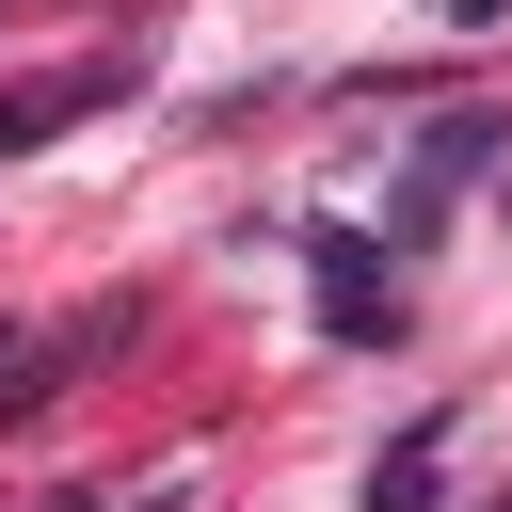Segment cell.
Listing matches in <instances>:
<instances>
[{
  "label": "cell",
  "instance_id": "obj_3",
  "mask_svg": "<svg viewBox=\"0 0 512 512\" xmlns=\"http://www.w3.org/2000/svg\"><path fill=\"white\" fill-rule=\"evenodd\" d=\"M432 480H448V416H416V432L368 464V512H432Z\"/></svg>",
  "mask_w": 512,
  "mask_h": 512
},
{
  "label": "cell",
  "instance_id": "obj_1",
  "mask_svg": "<svg viewBox=\"0 0 512 512\" xmlns=\"http://www.w3.org/2000/svg\"><path fill=\"white\" fill-rule=\"evenodd\" d=\"M480 160H496V128H480V112H448V128L416 144V192H400V224H384V240H432V208H448Z\"/></svg>",
  "mask_w": 512,
  "mask_h": 512
},
{
  "label": "cell",
  "instance_id": "obj_2",
  "mask_svg": "<svg viewBox=\"0 0 512 512\" xmlns=\"http://www.w3.org/2000/svg\"><path fill=\"white\" fill-rule=\"evenodd\" d=\"M320 320L336 336H384L400 320V288H368V224H320Z\"/></svg>",
  "mask_w": 512,
  "mask_h": 512
},
{
  "label": "cell",
  "instance_id": "obj_4",
  "mask_svg": "<svg viewBox=\"0 0 512 512\" xmlns=\"http://www.w3.org/2000/svg\"><path fill=\"white\" fill-rule=\"evenodd\" d=\"M80 96H96V80H16V96H0V160H16V144H48Z\"/></svg>",
  "mask_w": 512,
  "mask_h": 512
}]
</instances>
